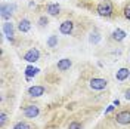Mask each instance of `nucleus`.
Returning <instances> with one entry per match:
<instances>
[{
	"instance_id": "f257e3e1",
	"label": "nucleus",
	"mask_w": 130,
	"mask_h": 129,
	"mask_svg": "<svg viewBox=\"0 0 130 129\" xmlns=\"http://www.w3.org/2000/svg\"><path fill=\"white\" fill-rule=\"evenodd\" d=\"M96 12H98V15L105 16V18H109V16L112 15V12H114L112 2H111V0H102V2L98 5Z\"/></svg>"
},
{
	"instance_id": "f03ea898",
	"label": "nucleus",
	"mask_w": 130,
	"mask_h": 129,
	"mask_svg": "<svg viewBox=\"0 0 130 129\" xmlns=\"http://www.w3.org/2000/svg\"><path fill=\"white\" fill-rule=\"evenodd\" d=\"M15 9H16V5H6V3H3L2 6H0V16L3 18V19H10L12 18V15H13V12H15Z\"/></svg>"
},
{
	"instance_id": "7ed1b4c3",
	"label": "nucleus",
	"mask_w": 130,
	"mask_h": 129,
	"mask_svg": "<svg viewBox=\"0 0 130 129\" xmlns=\"http://www.w3.org/2000/svg\"><path fill=\"white\" fill-rule=\"evenodd\" d=\"M89 86L93 91H102V89H105L108 86V80L106 79H101V77H93L89 82Z\"/></svg>"
},
{
	"instance_id": "20e7f679",
	"label": "nucleus",
	"mask_w": 130,
	"mask_h": 129,
	"mask_svg": "<svg viewBox=\"0 0 130 129\" xmlns=\"http://www.w3.org/2000/svg\"><path fill=\"white\" fill-rule=\"evenodd\" d=\"M24 59L27 62H37L39 59H40V52H39V49L32 48L30 50H27L24 55Z\"/></svg>"
},
{
	"instance_id": "39448f33",
	"label": "nucleus",
	"mask_w": 130,
	"mask_h": 129,
	"mask_svg": "<svg viewBox=\"0 0 130 129\" xmlns=\"http://www.w3.org/2000/svg\"><path fill=\"white\" fill-rule=\"evenodd\" d=\"M39 113H40V110H39L37 105H27L25 110H24L25 117H28V119H34V117H37Z\"/></svg>"
},
{
	"instance_id": "423d86ee",
	"label": "nucleus",
	"mask_w": 130,
	"mask_h": 129,
	"mask_svg": "<svg viewBox=\"0 0 130 129\" xmlns=\"http://www.w3.org/2000/svg\"><path fill=\"white\" fill-rule=\"evenodd\" d=\"M115 120L120 125H130V111H120V113H117Z\"/></svg>"
},
{
	"instance_id": "0eeeda50",
	"label": "nucleus",
	"mask_w": 130,
	"mask_h": 129,
	"mask_svg": "<svg viewBox=\"0 0 130 129\" xmlns=\"http://www.w3.org/2000/svg\"><path fill=\"white\" fill-rule=\"evenodd\" d=\"M71 65H73V61L70 59V58H62V59H59L58 61V70L59 71H67V70H70L71 68Z\"/></svg>"
},
{
	"instance_id": "6e6552de",
	"label": "nucleus",
	"mask_w": 130,
	"mask_h": 129,
	"mask_svg": "<svg viewBox=\"0 0 130 129\" xmlns=\"http://www.w3.org/2000/svg\"><path fill=\"white\" fill-rule=\"evenodd\" d=\"M74 30V22L73 21H64L62 24H61V27H59V31L62 33V34H71Z\"/></svg>"
},
{
	"instance_id": "1a4fd4ad",
	"label": "nucleus",
	"mask_w": 130,
	"mask_h": 129,
	"mask_svg": "<svg viewBox=\"0 0 130 129\" xmlns=\"http://www.w3.org/2000/svg\"><path fill=\"white\" fill-rule=\"evenodd\" d=\"M3 33H5V36L8 37L9 40H12L13 39V34H15V28H13V24L12 22H5L3 24Z\"/></svg>"
},
{
	"instance_id": "9d476101",
	"label": "nucleus",
	"mask_w": 130,
	"mask_h": 129,
	"mask_svg": "<svg viewBox=\"0 0 130 129\" xmlns=\"http://www.w3.org/2000/svg\"><path fill=\"white\" fill-rule=\"evenodd\" d=\"M46 12L50 16H58L61 14V6L58 3H49L47 6H46Z\"/></svg>"
},
{
	"instance_id": "9b49d317",
	"label": "nucleus",
	"mask_w": 130,
	"mask_h": 129,
	"mask_svg": "<svg viewBox=\"0 0 130 129\" xmlns=\"http://www.w3.org/2000/svg\"><path fill=\"white\" fill-rule=\"evenodd\" d=\"M18 30L21 33H28L31 30V22H30V19H27V18H22L19 22H18Z\"/></svg>"
},
{
	"instance_id": "f8f14e48",
	"label": "nucleus",
	"mask_w": 130,
	"mask_h": 129,
	"mask_svg": "<svg viewBox=\"0 0 130 129\" xmlns=\"http://www.w3.org/2000/svg\"><path fill=\"white\" fill-rule=\"evenodd\" d=\"M129 76H130V70L129 68H126V67H123V68H120V70H117V73H115V79H117L118 82H124Z\"/></svg>"
},
{
	"instance_id": "ddd939ff",
	"label": "nucleus",
	"mask_w": 130,
	"mask_h": 129,
	"mask_svg": "<svg viewBox=\"0 0 130 129\" xmlns=\"http://www.w3.org/2000/svg\"><path fill=\"white\" fill-rule=\"evenodd\" d=\"M43 94H44V88L43 86H31V88H28V95L32 98L41 97Z\"/></svg>"
},
{
	"instance_id": "4468645a",
	"label": "nucleus",
	"mask_w": 130,
	"mask_h": 129,
	"mask_svg": "<svg viewBox=\"0 0 130 129\" xmlns=\"http://www.w3.org/2000/svg\"><path fill=\"white\" fill-rule=\"evenodd\" d=\"M112 40H115V42H121V40H124L126 39V31L124 30H121V28H117V30H114L112 31Z\"/></svg>"
},
{
	"instance_id": "2eb2a0df",
	"label": "nucleus",
	"mask_w": 130,
	"mask_h": 129,
	"mask_svg": "<svg viewBox=\"0 0 130 129\" xmlns=\"http://www.w3.org/2000/svg\"><path fill=\"white\" fill-rule=\"evenodd\" d=\"M39 71H40V70H39L37 67H34V65H28V67L25 68V76L31 79V77H34V76H37Z\"/></svg>"
},
{
	"instance_id": "dca6fc26",
	"label": "nucleus",
	"mask_w": 130,
	"mask_h": 129,
	"mask_svg": "<svg viewBox=\"0 0 130 129\" xmlns=\"http://www.w3.org/2000/svg\"><path fill=\"white\" fill-rule=\"evenodd\" d=\"M58 45V36H50L47 40V46L49 48H55Z\"/></svg>"
},
{
	"instance_id": "f3484780",
	"label": "nucleus",
	"mask_w": 130,
	"mask_h": 129,
	"mask_svg": "<svg viewBox=\"0 0 130 129\" xmlns=\"http://www.w3.org/2000/svg\"><path fill=\"white\" fill-rule=\"evenodd\" d=\"M13 129H30V125L25 122H18L13 125Z\"/></svg>"
},
{
	"instance_id": "a211bd4d",
	"label": "nucleus",
	"mask_w": 130,
	"mask_h": 129,
	"mask_svg": "<svg viewBox=\"0 0 130 129\" xmlns=\"http://www.w3.org/2000/svg\"><path fill=\"white\" fill-rule=\"evenodd\" d=\"M123 15H124L126 19H129L130 21V2L129 3H126V6H124V9H123Z\"/></svg>"
},
{
	"instance_id": "6ab92c4d",
	"label": "nucleus",
	"mask_w": 130,
	"mask_h": 129,
	"mask_svg": "<svg viewBox=\"0 0 130 129\" xmlns=\"http://www.w3.org/2000/svg\"><path fill=\"white\" fill-rule=\"evenodd\" d=\"M99 40H101V36H99L98 33H92V36H90V42H92V43H98Z\"/></svg>"
},
{
	"instance_id": "aec40b11",
	"label": "nucleus",
	"mask_w": 130,
	"mask_h": 129,
	"mask_svg": "<svg viewBox=\"0 0 130 129\" xmlns=\"http://www.w3.org/2000/svg\"><path fill=\"white\" fill-rule=\"evenodd\" d=\"M49 24V19L46 18V16H40V19H39V25L40 27H44V25Z\"/></svg>"
},
{
	"instance_id": "412c9836",
	"label": "nucleus",
	"mask_w": 130,
	"mask_h": 129,
	"mask_svg": "<svg viewBox=\"0 0 130 129\" xmlns=\"http://www.w3.org/2000/svg\"><path fill=\"white\" fill-rule=\"evenodd\" d=\"M68 129H81V123H78V122H71Z\"/></svg>"
},
{
	"instance_id": "4be33fe9",
	"label": "nucleus",
	"mask_w": 130,
	"mask_h": 129,
	"mask_svg": "<svg viewBox=\"0 0 130 129\" xmlns=\"http://www.w3.org/2000/svg\"><path fill=\"white\" fill-rule=\"evenodd\" d=\"M6 119H8L6 113H2V114H0V125H2V126H3V125L6 123Z\"/></svg>"
},
{
	"instance_id": "5701e85b",
	"label": "nucleus",
	"mask_w": 130,
	"mask_h": 129,
	"mask_svg": "<svg viewBox=\"0 0 130 129\" xmlns=\"http://www.w3.org/2000/svg\"><path fill=\"white\" fill-rule=\"evenodd\" d=\"M124 98H126L127 101H130V88L126 89V92H124Z\"/></svg>"
},
{
	"instance_id": "b1692460",
	"label": "nucleus",
	"mask_w": 130,
	"mask_h": 129,
	"mask_svg": "<svg viewBox=\"0 0 130 129\" xmlns=\"http://www.w3.org/2000/svg\"><path fill=\"white\" fill-rule=\"evenodd\" d=\"M114 107H115V105H109V107H108V108H106V110H105V114H109V113H111V111H114Z\"/></svg>"
}]
</instances>
